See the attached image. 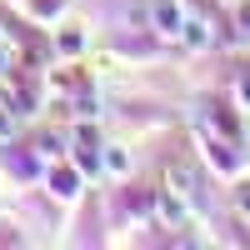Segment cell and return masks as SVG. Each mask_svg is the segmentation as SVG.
<instances>
[{"label":"cell","instance_id":"1","mask_svg":"<svg viewBox=\"0 0 250 250\" xmlns=\"http://www.w3.org/2000/svg\"><path fill=\"white\" fill-rule=\"evenodd\" d=\"M150 15H155V25H160V35H180V25H185V20H180V10L170 5V0H160V5H155Z\"/></svg>","mask_w":250,"mask_h":250},{"label":"cell","instance_id":"2","mask_svg":"<svg viewBox=\"0 0 250 250\" xmlns=\"http://www.w3.org/2000/svg\"><path fill=\"white\" fill-rule=\"evenodd\" d=\"M20 115H25V110H20L15 100H10V95H0V140H10V135H15Z\"/></svg>","mask_w":250,"mask_h":250},{"label":"cell","instance_id":"3","mask_svg":"<svg viewBox=\"0 0 250 250\" xmlns=\"http://www.w3.org/2000/svg\"><path fill=\"white\" fill-rule=\"evenodd\" d=\"M180 40H185V45H210V25H205V20H185V25H180Z\"/></svg>","mask_w":250,"mask_h":250},{"label":"cell","instance_id":"4","mask_svg":"<svg viewBox=\"0 0 250 250\" xmlns=\"http://www.w3.org/2000/svg\"><path fill=\"white\" fill-rule=\"evenodd\" d=\"M160 220H165V225H180V220H185V200H175V190L160 195Z\"/></svg>","mask_w":250,"mask_h":250},{"label":"cell","instance_id":"5","mask_svg":"<svg viewBox=\"0 0 250 250\" xmlns=\"http://www.w3.org/2000/svg\"><path fill=\"white\" fill-rule=\"evenodd\" d=\"M75 185H80L75 170H50V190H55L60 200H70V195H75Z\"/></svg>","mask_w":250,"mask_h":250},{"label":"cell","instance_id":"6","mask_svg":"<svg viewBox=\"0 0 250 250\" xmlns=\"http://www.w3.org/2000/svg\"><path fill=\"white\" fill-rule=\"evenodd\" d=\"M105 170H110V175H125V170H130V155H125L120 145H110V150H105Z\"/></svg>","mask_w":250,"mask_h":250},{"label":"cell","instance_id":"7","mask_svg":"<svg viewBox=\"0 0 250 250\" xmlns=\"http://www.w3.org/2000/svg\"><path fill=\"white\" fill-rule=\"evenodd\" d=\"M50 90H55V95H70L75 80H70V75H50Z\"/></svg>","mask_w":250,"mask_h":250},{"label":"cell","instance_id":"8","mask_svg":"<svg viewBox=\"0 0 250 250\" xmlns=\"http://www.w3.org/2000/svg\"><path fill=\"white\" fill-rule=\"evenodd\" d=\"M80 45H85V35H75V30H70V35H60V50H80Z\"/></svg>","mask_w":250,"mask_h":250},{"label":"cell","instance_id":"9","mask_svg":"<svg viewBox=\"0 0 250 250\" xmlns=\"http://www.w3.org/2000/svg\"><path fill=\"white\" fill-rule=\"evenodd\" d=\"M240 100H245V105H250V75L240 80Z\"/></svg>","mask_w":250,"mask_h":250},{"label":"cell","instance_id":"10","mask_svg":"<svg viewBox=\"0 0 250 250\" xmlns=\"http://www.w3.org/2000/svg\"><path fill=\"white\" fill-rule=\"evenodd\" d=\"M0 75H5V50H0Z\"/></svg>","mask_w":250,"mask_h":250},{"label":"cell","instance_id":"11","mask_svg":"<svg viewBox=\"0 0 250 250\" xmlns=\"http://www.w3.org/2000/svg\"><path fill=\"white\" fill-rule=\"evenodd\" d=\"M245 215H250V190H245Z\"/></svg>","mask_w":250,"mask_h":250},{"label":"cell","instance_id":"12","mask_svg":"<svg viewBox=\"0 0 250 250\" xmlns=\"http://www.w3.org/2000/svg\"><path fill=\"white\" fill-rule=\"evenodd\" d=\"M225 5H245V0H225Z\"/></svg>","mask_w":250,"mask_h":250}]
</instances>
